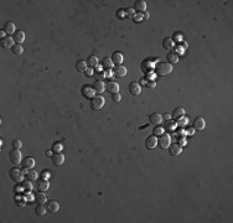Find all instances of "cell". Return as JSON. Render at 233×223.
I'll return each mask as SVG.
<instances>
[{
	"mask_svg": "<svg viewBox=\"0 0 233 223\" xmlns=\"http://www.w3.org/2000/svg\"><path fill=\"white\" fill-rule=\"evenodd\" d=\"M129 92H130L133 95H139V94L141 93V87H140V84L136 83V82H131V83L129 84Z\"/></svg>",
	"mask_w": 233,
	"mask_h": 223,
	"instance_id": "obj_18",
	"label": "cell"
},
{
	"mask_svg": "<svg viewBox=\"0 0 233 223\" xmlns=\"http://www.w3.org/2000/svg\"><path fill=\"white\" fill-rule=\"evenodd\" d=\"M176 125H177V123L175 122V120H166L165 122V128H166V130H174L175 128H176Z\"/></svg>",
	"mask_w": 233,
	"mask_h": 223,
	"instance_id": "obj_34",
	"label": "cell"
},
{
	"mask_svg": "<svg viewBox=\"0 0 233 223\" xmlns=\"http://www.w3.org/2000/svg\"><path fill=\"white\" fill-rule=\"evenodd\" d=\"M168 149H169V153H170V155H171V156H177V155H180V154H181V151H182L181 146H180L179 144H176V143L170 144V146H169Z\"/></svg>",
	"mask_w": 233,
	"mask_h": 223,
	"instance_id": "obj_14",
	"label": "cell"
},
{
	"mask_svg": "<svg viewBox=\"0 0 233 223\" xmlns=\"http://www.w3.org/2000/svg\"><path fill=\"white\" fill-rule=\"evenodd\" d=\"M89 105L93 110H99L104 105V98L102 95H94L93 98H91Z\"/></svg>",
	"mask_w": 233,
	"mask_h": 223,
	"instance_id": "obj_3",
	"label": "cell"
},
{
	"mask_svg": "<svg viewBox=\"0 0 233 223\" xmlns=\"http://www.w3.org/2000/svg\"><path fill=\"white\" fill-rule=\"evenodd\" d=\"M98 62H99V60H98V57L94 56V55H92V56H89V57L87 58V65L91 66V67H97V66H98Z\"/></svg>",
	"mask_w": 233,
	"mask_h": 223,
	"instance_id": "obj_29",
	"label": "cell"
},
{
	"mask_svg": "<svg viewBox=\"0 0 233 223\" xmlns=\"http://www.w3.org/2000/svg\"><path fill=\"white\" fill-rule=\"evenodd\" d=\"M93 89L97 92V93H103L106 90V83L103 81H96L93 83Z\"/></svg>",
	"mask_w": 233,
	"mask_h": 223,
	"instance_id": "obj_21",
	"label": "cell"
},
{
	"mask_svg": "<svg viewBox=\"0 0 233 223\" xmlns=\"http://www.w3.org/2000/svg\"><path fill=\"white\" fill-rule=\"evenodd\" d=\"M163 116L160 113H151L149 116V122L151 124H155V125H160L163 123Z\"/></svg>",
	"mask_w": 233,
	"mask_h": 223,
	"instance_id": "obj_11",
	"label": "cell"
},
{
	"mask_svg": "<svg viewBox=\"0 0 233 223\" xmlns=\"http://www.w3.org/2000/svg\"><path fill=\"white\" fill-rule=\"evenodd\" d=\"M146 83H148V81H145L144 78L141 79V84H144V86H146Z\"/></svg>",
	"mask_w": 233,
	"mask_h": 223,
	"instance_id": "obj_50",
	"label": "cell"
},
{
	"mask_svg": "<svg viewBox=\"0 0 233 223\" xmlns=\"http://www.w3.org/2000/svg\"><path fill=\"white\" fill-rule=\"evenodd\" d=\"M0 45H2L3 48H6V50H8V48H11V47L15 45V41H14L13 37L6 36V37L2 39V42H0Z\"/></svg>",
	"mask_w": 233,
	"mask_h": 223,
	"instance_id": "obj_13",
	"label": "cell"
},
{
	"mask_svg": "<svg viewBox=\"0 0 233 223\" xmlns=\"http://www.w3.org/2000/svg\"><path fill=\"white\" fill-rule=\"evenodd\" d=\"M21 166L24 170H31L34 166H35V160L34 158H25L23 161H21Z\"/></svg>",
	"mask_w": 233,
	"mask_h": 223,
	"instance_id": "obj_15",
	"label": "cell"
},
{
	"mask_svg": "<svg viewBox=\"0 0 233 223\" xmlns=\"http://www.w3.org/2000/svg\"><path fill=\"white\" fill-rule=\"evenodd\" d=\"M180 144H181V145H185V144H186V139H185V138H181Z\"/></svg>",
	"mask_w": 233,
	"mask_h": 223,
	"instance_id": "obj_48",
	"label": "cell"
},
{
	"mask_svg": "<svg viewBox=\"0 0 233 223\" xmlns=\"http://www.w3.org/2000/svg\"><path fill=\"white\" fill-rule=\"evenodd\" d=\"M4 31L6 32V36H10V35L14 36V34L16 32V26H15V24L11 23V21L6 23L5 26H4Z\"/></svg>",
	"mask_w": 233,
	"mask_h": 223,
	"instance_id": "obj_17",
	"label": "cell"
},
{
	"mask_svg": "<svg viewBox=\"0 0 233 223\" xmlns=\"http://www.w3.org/2000/svg\"><path fill=\"white\" fill-rule=\"evenodd\" d=\"M106 89H107L109 93H112V94L118 93V92H119V84H118L117 82H114L113 79H109V81L106 83Z\"/></svg>",
	"mask_w": 233,
	"mask_h": 223,
	"instance_id": "obj_9",
	"label": "cell"
},
{
	"mask_svg": "<svg viewBox=\"0 0 233 223\" xmlns=\"http://www.w3.org/2000/svg\"><path fill=\"white\" fill-rule=\"evenodd\" d=\"M35 201L37 202V204H45L47 202V195L45 192L40 191L35 195Z\"/></svg>",
	"mask_w": 233,
	"mask_h": 223,
	"instance_id": "obj_20",
	"label": "cell"
},
{
	"mask_svg": "<svg viewBox=\"0 0 233 223\" xmlns=\"http://www.w3.org/2000/svg\"><path fill=\"white\" fill-rule=\"evenodd\" d=\"M163 119H165V120H170V119H171V114H165V116L163 117Z\"/></svg>",
	"mask_w": 233,
	"mask_h": 223,
	"instance_id": "obj_46",
	"label": "cell"
},
{
	"mask_svg": "<svg viewBox=\"0 0 233 223\" xmlns=\"http://www.w3.org/2000/svg\"><path fill=\"white\" fill-rule=\"evenodd\" d=\"M93 76L96 77V81H103V78L106 77L104 73H94Z\"/></svg>",
	"mask_w": 233,
	"mask_h": 223,
	"instance_id": "obj_41",
	"label": "cell"
},
{
	"mask_svg": "<svg viewBox=\"0 0 233 223\" xmlns=\"http://www.w3.org/2000/svg\"><path fill=\"white\" fill-rule=\"evenodd\" d=\"M113 66H114V63H113L112 58H109V57H104V58H103V61H102V67H103L104 69H110Z\"/></svg>",
	"mask_w": 233,
	"mask_h": 223,
	"instance_id": "obj_28",
	"label": "cell"
},
{
	"mask_svg": "<svg viewBox=\"0 0 233 223\" xmlns=\"http://www.w3.org/2000/svg\"><path fill=\"white\" fill-rule=\"evenodd\" d=\"M166 58H168V62L170 65H176L179 62V56L176 53H174V52H169L168 56H166Z\"/></svg>",
	"mask_w": 233,
	"mask_h": 223,
	"instance_id": "obj_25",
	"label": "cell"
},
{
	"mask_svg": "<svg viewBox=\"0 0 233 223\" xmlns=\"http://www.w3.org/2000/svg\"><path fill=\"white\" fill-rule=\"evenodd\" d=\"M23 187H24V190H25V191L30 192V191L32 190V185H31V181H29V180H27V182H24V183H23Z\"/></svg>",
	"mask_w": 233,
	"mask_h": 223,
	"instance_id": "obj_37",
	"label": "cell"
},
{
	"mask_svg": "<svg viewBox=\"0 0 233 223\" xmlns=\"http://www.w3.org/2000/svg\"><path fill=\"white\" fill-rule=\"evenodd\" d=\"M149 18H150L149 13H148V11H144V13H143V20H148Z\"/></svg>",
	"mask_w": 233,
	"mask_h": 223,
	"instance_id": "obj_45",
	"label": "cell"
},
{
	"mask_svg": "<svg viewBox=\"0 0 233 223\" xmlns=\"http://www.w3.org/2000/svg\"><path fill=\"white\" fill-rule=\"evenodd\" d=\"M46 156H52V155H51V150H47V151H46Z\"/></svg>",
	"mask_w": 233,
	"mask_h": 223,
	"instance_id": "obj_51",
	"label": "cell"
},
{
	"mask_svg": "<svg viewBox=\"0 0 233 223\" xmlns=\"http://www.w3.org/2000/svg\"><path fill=\"white\" fill-rule=\"evenodd\" d=\"M146 86H148L150 89H152V88L156 87V82H155V81H150V82H148V83H146Z\"/></svg>",
	"mask_w": 233,
	"mask_h": 223,
	"instance_id": "obj_43",
	"label": "cell"
},
{
	"mask_svg": "<svg viewBox=\"0 0 233 223\" xmlns=\"http://www.w3.org/2000/svg\"><path fill=\"white\" fill-rule=\"evenodd\" d=\"M185 116V109L184 108H175L174 112H173V114H171V118L174 119H180Z\"/></svg>",
	"mask_w": 233,
	"mask_h": 223,
	"instance_id": "obj_23",
	"label": "cell"
},
{
	"mask_svg": "<svg viewBox=\"0 0 233 223\" xmlns=\"http://www.w3.org/2000/svg\"><path fill=\"white\" fill-rule=\"evenodd\" d=\"M112 99H113V102L119 103V102L122 100V95H120L119 93H114V94H112Z\"/></svg>",
	"mask_w": 233,
	"mask_h": 223,
	"instance_id": "obj_39",
	"label": "cell"
},
{
	"mask_svg": "<svg viewBox=\"0 0 233 223\" xmlns=\"http://www.w3.org/2000/svg\"><path fill=\"white\" fill-rule=\"evenodd\" d=\"M173 72V65H170L169 62H160L156 68H155V73L160 77H164V76H168Z\"/></svg>",
	"mask_w": 233,
	"mask_h": 223,
	"instance_id": "obj_1",
	"label": "cell"
},
{
	"mask_svg": "<svg viewBox=\"0 0 233 223\" xmlns=\"http://www.w3.org/2000/svg\"><path fill=\"white\" fill-rule=\"evenodd\" d=\"M46 212H47V208H46L44 204H39V206L35 208V213H36L37 216H44Z\"/></svg>",
	"mask_w": 233,
	"mask_h": 223,
	"instance_id": "obj_32",
	"label": "cell"
},
{
	"mask_svg": "<svg viewBox=\"0 0 233 223\" xmlns=\"http://www.w3.org/2000/svg\"><path fill=\"white\" fill-rule=\"evenodd\" d=\"M13 148L14 149H21L23 148V143H21V140H19V139H16V140H14L13 141Z\"/></svg>",
	"mask_w": 233,
	"mask_h": 223,
	"instance_id": "obj_36",
	"label": "cell"
},
{
	"mask_svg": "<svg viewBox=\"0 0 233 223\" xmlns=\"http://www.w3.org/2000/svg\"><path fill=\"white\" fill-rule=\"evenodd\" d=\"M87 61H83V60H81V61H78L76 63V68H77V71H80V72H85L86 69H87Z\"/></svg>",
	"mask_w": 233,
	"mask_h": 223,
	"instance_id": "obj_31",
	"label": "cell"
},
{
	"mask_svg": "<svg viewBox=\"0 0 233 223\" xmlns=\"http://www.w3.org/2000/svg\"><path fill=\"white\" fill-rule=\"evenodd\" d=\"M5 35H6V32H5L4 30H2V31H0V36H2V39H4V37H6Z\"/></svg>",
	"mask_w": 233,
	"mask_h": 223,
	"instance_id": "obj_47",
	"label": "cell"
},
{
	"mask_svg": "<svg viewBox=\"0 0 233 223\" xmlns=\"http://www.w3.org/2000/svg\"><path fill=\"white\" fill-rule=\"evenodd\" d=\"M11 51H13V53H14V55H21V53L24 52V48H23V46H21V45L15 44V45L11 47Z\"/></svg>",
	"mask_w": 233,
	"mask_h": 223,
	"instance_id": "obj_33",
	"label": "cell"
},
{
	"mask_svg": "<svg viewBox=\"0 0 233 223\" xmlns=\"http://www.w3.org/2000/svg\"><path fill=\"white\" fill-rule=\"evenodd\" d=\"M134 10H138V11H146V3L144 0H138V2L134 3Z\"/></svg>",
	"mask_w": 233,
	"mask_h": 223,
	"instance_id": "obj_22",
	"label": "cell"
},
{
	"mask_svg": "<svg viewBox=\"0 0 233 223\" xmlns=\"http://www.w3.org/2000/svg\"><path fill=\"white\" fill-rule=\"evenodd\" d=\"M163 46H164V48H166V50H171V48H174L175 42H174L173 39L168 37V39H165V40L163 41Z\"/></svg>",
	"mask_w": 233,
	"mask_h": 223,
	"instance_id": "obj_30",
	"label": "cell"
},
{
	"mask_svg": "<svg viewBox=\"0 0 233 223\" xmlns=\"http://www.w3.org/2000/svg\"><path fill=\"white\" fill-rule=\"evenodd\" d=\"M9 177H10L11 181L19 183V182L23 181V179H24V174H23V171L19 170L18 167H13V169L9 171Z\"/></svg>",
	"mask_w": 233,
	"mask_h": 223,
	"instance_id": "obj_4",
	"label": "cell"
},
{
	"mask_svg": "<svg viewBox=\"0 0 233 223\" xmlns=\"http://www.w3.org/2000/svg\"><path fill=\"white\" fill-rule=\"evenodd\" d=\"M113 73H114V76H117L118 78H123V77H125V76L128 74V69H127V67H124V66H122V65H118V66H115Z\"/></svg>",
	"mask_w": 233,
	"mask_h": 223,
	"instance_id": "obj_12",
	"label": "cell"
},
{
	"mask_svg": "<svg viewBox=\"0 0 233 223\" xmlns=\"http://www.w3.org/2000/svg\"><path fill=\"white\" fill-rule=\"evenodd\" d=\"M133 20L136 21V23H139V21L143 20V15H141V14H135V15L133 16Z\"/></svg>",
	"mask_w": 233,
	"mask_h": 223,
	"instance_id": "obj_42",
	"label": "cell"
},
{
	"mask_svg": "<svg viewBox=\"0 0 233 223\" xmlns=\"http://www.w3.org/2000/svg\"><path fill=\"white\" fill-rule=\"evenodd\" d=\"M206 128V120L202 117H196L193 120V129H196L197 132H202Z\"/></svg>",
	"mask_w": 233,
	"mask_h": 223,
	"instance_id": "obj_7",
	"label": "cell"
},
{
	"mask_svg": "<svg viewBox=\"0 0 233 223\" xmlns=\"http://www.w3.org/2000/svg\"><path fill=\"white\" fill-rule=\"evenodd\" d=\"M13 39H14L15 44L21 45V42H24V41H25V32H24L23 30H18V31L14 34Z\"/></svg>",
	"mask_w": 233,
	"mask_h": 223,
	"instance_id": "obj_19",
	"label": "cell"
},
{
	"mask_svg": "<svg viewBox=\"0 0 233 223\" xmlns=\"http://www.w3.org/2000/svg\"><path fill=\"white\" fill-rule=\"evenodd\" d=\"M53 149H55V150H60V149H61V145H57V144H56V145L53 146Z\"/></svg>",
	"mask_w": 233,
	"mask_h": 223,
	"instance_id": "obj_49",
	"label": "cell"
},
{
	"mask_svg": "<svg viewBox=\"0 0 233 223\" xmlns=\"http://www.w3.org/2000/svg\"><path fill=\"white\" fill-rule=\"evenodd\" d=\"M46 208H47V212H50V213H56V212L60 209V204H58L56 201H47V202H46Z\"/></svg>",
	"mask_w": 233,
	"mask_h": 223,
	"instance_id": "obj_16",
	"label": "cell"
},
{
	"mask_svg": "<svg viewBox=\"0 0 233 223\" xmlns=\"http://www.w3.org/2000/svg\"><path fill=\"white\" fill-rule=\"evenodd\" d=\"M125 14H127V16H129V18H133V16L135 15V10H134V8H127V10H125Z\"/></svg>",
	"mask_w": 233,
	"mask_h": 223,
	"instance_id": "obj_38",
	"label": "cell"
},
{
	"mask_svg": "<svg viewBox=\"0 0 233 223\" xmlns=\"http://www.w3.org/2000/svg\"><path fill=\"white\" fill-rule=\"evenodd\" d=\"M85 73H86V76H88V77H92L94 73H93V69L92 68H87L86 71H85Z\"/></svg>",
	"mask_w": 233,
	"mask_h": 223,
	"instance_id": "obj_44",
	"label": "cell"
},
{
	"mask_svg": "<svg viewBox=\"0 0 233 223\" xmlns=\"http://www.w3.org/2000/svg\"><path fill=\"white\" fill-rule=\"evenodd\" d=\"M9 160L13 165H19L21 164L23 161V155H21V151L19 149H13L10 153H9Z\"/></svg>",
	"mask_w": 233,
	"mask_h": 223,
	"instance_id": "obj_2",
	"label": "cell"
},
{
	"mask_svg": "<svg viewBox=\"0 0 233 223\" xmlns=\"http://www.w3.org/2000/svg\"><path fill=\"white\" fill-rule=\"evenodd\" d=\"M51 161H52L53 165L60 166V165H62V164L64 162V155H63L62 153H55V154H52V156H51Z\"/></svg>",
	"mask_w": 233,
	"mask_h": 223,
	"instance_id": "obj_10",
	"label": "cell"
},
{
	"mask_svg": "<svg viewBox=\"0 0 233 223\" xmlns=\"http://www.w3.org/2000/svg\"><path fill=\"white\" fill-rule=\"evenodd\" d=\"M170 144H171V137L169 135V134H161L160 135V138L158 139V145L161 148V149H168L169 146H170Z\"/></svg>",
	"mask_w": 233,
	"mask_h": 223,
	"instance_id": "obj_5",
	"label": "cell"
},
{
	"mask_svg": "<svg viewBox=\"0 0 233 223\" xmlns=\"http://www.w3.org/2000/svg\"><path fill=\"white\" fill-rule=\"evenodd\" d=\"M24 171H26V170H24ZM26 179L29 180V181H37V177H39V175H37V171H34V170H30V171H26Z\"/></svg>",
	"mask_w": 233,
	"mask_h": 223,
	"instance_id": "obj_27",
	"label": "cell"
},
{
	"mask_svg": "<svg viewBox=\"0 0 233 223\" xmlns=\"http://www.w3.org/2000/svg\"><path fill=\"white\" fill-rule=\"evenodd\" d=\"M176 123H177V125H180V127H185V125L189 123V119L182 117V118H180V120H179V122H176Z\"/></svg>",
	"mask_w": 233,
	"mask_h": 223,
	"instance_id": "obj_40",
	"label": "cell"
},
{
	"mask_svg": "<svg viewBox=\"0 0 233 223\" xmlns=\"http://www.w3.org/2000/svg\"><path fill=\"white\" fill-rule=\"evenodd\" d=\"M82 92H83V95H85L86 98H93L96 90L93 89V87H83Z\"/></svg>",
	"mask_w": 233,
	"mask_h": 223,
	"instance_id": "obj_26",
	"label": "cell"
},
{
	"mask_svg": "<svg viewBox=\"0 0 233 223\" xmlns=\"http://www.w3.org/2000/svg\"><path fill=\"white\" fill-rule=\"evenodd\" d=\"M50 188V181L46 180V179H41V180H37L36 181V190L37 191H47Z\"/></svg>",
	"mask_w": 233,
	"mask_h": 223,
	"instance_id": "obj_8",
	"label": "cell"
},
{
	"mask_svg": "<svg viewBox=\"0 0 233 223\" xmlns=\"http://www.w3.org/2000/svg\"><path fill=\"white\" fill-rule=\"evenodd\" d=\"M156 146H158V138H156V135L152 134V135H150V137L146 138V140H145V148L146 149L154 150Z\"/></svg>",
	"mask_w": 233,
	"mask_h": 223,
	"instance_id": "obj_6",
	"label": "cell"
},
{
	"mask_svg": "<svg viewBox=\"0 0 233 223\" xmlns=\"http://www.w3.org/2000/svg\"><path fill=\"white\" fill-rule=\"evenodd\" d=\"M152 133H154V135H156V137L159 135V137H160L161 134H164V128L158 125V127H155V129L152 130Z\"/></svg>",
	"mask_w": 233,
	"mask_h": 223,
	"instance_id": "obj_35",
	"label": "cell"
},
{
	"mask_svg": "<svg viewBox=\"0 0 233 223\" xmlns=\"http://www.w3.org/2000/svg\"><path fill=\"white\" fill-rule=\"evenodd\" d=\"M110 58H112L113 63H114V65H117V66H118V65H122V62H123V55H122L120 52H118V51H117V52H114V53H113V56H112Z\"/></svg>",
	"mask_w": 233,
	"mask_h": 223,
	"instance_id": "obj_24",
	"label": "cell"
}]
</instances>
